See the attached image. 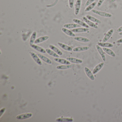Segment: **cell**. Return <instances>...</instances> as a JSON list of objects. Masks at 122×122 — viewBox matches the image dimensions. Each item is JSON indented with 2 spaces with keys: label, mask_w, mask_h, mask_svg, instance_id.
<instances>
[{
  "label": "cell",
  "mask_w": 122,
  "mask_h": 122,
  "mask_svg": "<svg viewBox=\"0 0 122 122\" xmlns=\"http://www.w3.org/2000/svg\"><path fill=\"white\" fill-rule=\"evenodd\" d=\"M91 12L94 14H96L99 16L104 17L110 18L112 16V15L110 13L102 11H98L95 10H91Z\"/></svg>",
  "instance_id": "1"
},
{
  "label": "cell",
  "mask_w": 122,
  "mask_h": 122,
  "mask_svg": "<svg viewBox=\"0 0 122 122\" xmlns=\"http://www.w3.org/2000/svg\"><path fill=\"white\" fill-rule=\"evenodd\" d=\"M30 54L31 56L33 59L40 66H42V63L40 60V58L35 53L33 52H30Z\"/></svg>",
  "instance_id": "2"
},
{
  "label": "cell",
  "mask_w": 122,
  "mask_h": 122,
  "mask_svg": "<svg viewBox=\"0 0 122 122\" xmlns=\"http://www.w3.org/2000/svg\"><path fill=\"white\" fill-rule=\"evenodd\" d=\"M82 19L83 20L85 21V22L90 27L93 28H95V29H97L98 28V27L97 25L95 23H93V22H92L91 20H88L86 17L83 16L82 17Z\"/></svg>",
  "instance_id": "3"
},
{
  "label": "cell",
  "mask_w": 122,
  "mask_h": 122,
  "mask_svg": "<svg viewBox=\"0 0 122 122\" xmlns=\"http://www.w3.org/2000/svg\"><path fill=\"white\" fill-rule=\"evenodd\" d=\"M33 114L31 113H27L19 115L16 117L17 119L18 120H23L30 118L32 116Z\"/></svg>",
  "instance_id": "4"
},
{
  "label": "cell",
  "mask_w": 122,
  "mask_h": 122,
  "mask_svg": "<svg viewBox=\"0 0 122 122\" xmlns=\"http://www.w3.org/2000/svg\"><path fill=\"white\" fill-rule=\"evenodd\" d=\"M81 5V0H77L75 5V15H77L80 12Z\"/></svg>",
  "instance_id": "5"
},
{
  "label": "cell",
  "mask_w": 122,
  "mask_h": 122,
  "mask_svg": "<svg viewBox=\"0 0 122 122\" xmlns=\"http://www.w3.org/2000/svg\"><path fill=\"white\" fill-rule=\"evenodd\" d=\"M66 60L71 63L75 64H81L83 62V61L82 60L72 57H67Z\"/></svg>",
  "instance_id": "6"
},
{
  "label": "cell",
  "mask_w": 122,
  "mask_h": 122,
  "mask_svg": "<svg viewBox=\"0 0 122 122\" xmlns=\"http://www.w3.org/2000/svg\"><path fill=\"white\" fill-rule=\"evenodd\" d=\"M84 70L87 76L92 81H94L95 80V78L93 76V74L88 68L87 67H85L84 68Z\"/></svg>",
  "instance_id": "7"
},
{
  "label": "cell",
  "mask_w": 122,
  "mask_h": 122,
  "mask_svg": "<svg viewBox=\"0 0 122 122\" xmlns=\"http://www.w3.org/2000/svg\"><path fill=\"white\" fill-rule=\"evenodd\" d=\"M113 32H114V30L113 29L110 30L106 34L102 41V42H106L112 36Z\"/></svg>",
  "instance_id": "8"
},
{
  "label": "cell",
  "mask_w": 122,
  "mask_h": 122,
  "mask_svg": "<svg viewBox=\"0 0 122 122\" xmlns=\"http://www.w3.org/2000/svg\"><path fill=\"white\" fill-rule=\"evenodd\" d=\"M90 49V47L88 46H80L76 47L73 49V51L74 52H81L86 51Z\"/></svg>",
  "instance_id": "9"
},
{
  "label": "cell",
  "mask_w": 122,
  "mask_h": 122,
  "mask_svg": "<svg viewBox=\"0 0 122 122\" xmlns=\"http://www.w3.org/2000/svg\"><path fill=\"white\" fill-rule=\"evenodd\" d=\"M71 31L73 33H80L86 32L89 30V29L86 28H77L71 30Z\"/></svg>",
  "instance_id": "10"
},
{
  "label": "cell",
  "mask_w": 122,
  "mask_h": 122,
  "mask_svg": "<svg viewBox=\"0 0 122 122\" xmlns=\"http://www.w3.org/2000/svg\"><path fill=\"white\" fill-rule=\"evenodd\" d=\"M96 48L98 52L99 53L100 56H101L103 61L104 62H105L106 61V58L105 53L103 51L101 47L100 46H99L98 45H96Z\"/></svg>",
  "instance_id": "11"
},
{
  "label": "cell",
  "mask_w": 122,
  "mask_h": 122,
  "mask_svg": "<svg viewBox=\"0 0 122 122\" xmlns=\"http://www.w3.org/2000/svg\"><path fill=\"white\" fill-rule=\"evenodd\" d=\"M80 27H81V25L76 23H67L63 25V27L64 28L68 29H75L77 28Z\"/></svg>",
  "instance_id": "12"
},
{
  "label": "cell",
  "mask_w": 122,
  "mask_h": 122,
  "mask_svg": "<svg viewBox=\"0 0 122 122\" xmlns=\"http://www.w3.org/2000/svg\"><path fill=\"white\" fill-rule=\"evenodd\" d=\"M75 66L74 64H70V65H59L56 67L58 70H65L70 69L73 67Z\"/></svg>",
  "instance_id": "13"
},
{
  "label": "cell",
  "mask_w": 122,
  "mask_h": 122,
  "mask_svg": "<svg viewBox=\"0 0 122 122\" xmlns=\"http://www.w3.org/2000/svg\"><path fill=\"white\" fill-rule=\"evenodd\" d=\"M30 47L32 48L33 49H35L37 51H38L42 53H46V50H45L44 48L37 45H35V44H33L32 45L30 46Z\"/></svg>",
  "instance_id": "14"
},
{
  "label": "cell",
  "mask_w": 122,
  "mask_h": 122,
  "mask_svg": "<svg viewBox=\"0 0 122 122\" xmlns=\"http://www.w3.org/2000/svg\"><path fill=\"white\" fill-rule=\"evenodd\" d=\"M54 60L57 62L61 63L63 65H70L71 62L66 59L60 58H54Z\"/></svg>",
  "instance_id": "15"
},
{
  "label": "cell",
  "mask_w": 122,
  "mask_h": 122,
  "mask_svg": "<svg viewBox=\"0 0 122 122\" xmlns=\"http://www.w3.org/2000/svg\"><path fill=\"white\" fill-rule=\"evenodd\" d=\"M57 44L62 49H63L66 51L71 52L73 51L72 48L71 47L67 45H65V44L60 42H58Z\"/></svg>",
  "instance_id": "16"
},
{
  "label": "cell",
  "mask_w": 122,
  "mask_h": 122,
  "mask_svg": "<svg viewBox=\"0 0 122 122\" xmlns=\"http://www.w3.org/2000/svg\"><path fill=\"white\" fill-rule=\"evenodd\" d=\"M49 38V37L48 36H42V37H40L36 40L34 43L35 44H36L43 42L48 40Z\"/></svg>",
  "instance_id": "17"
},
{
  "label": "cell",
  "mask_w": 122,
  "mask_h": 122,
  "mask_svg": "<svg viewBox=\"0 0 122 122\" xmlns=\"http://www.w3.org/2000/svg\"><path fill=\"white\" fill-rule=\"evenodd\" d=\"M104 63L103 62L101 63L100 64H98L96 66L93 70L92 73L93 75L97 73L102 68L104 65Z\"/></svg>",
  "instance_id": "18"
},
{
  "label": "cell",
  "mask_w": 122,
  "mask_h": 122,
  "mask_svg": "<svg viewBox=\"0 0 122 122\" xmlns=\"http://www.w3.org/2000/svg\"><path fill=\"white\" fill-rule=\"evenodd\" d=\"M61 30L64 33L70 37H75V34L71 30H68V29L63 27L62 28Z\"/></svg>",
  "instance_id": "19"
},
{
  "label": "cell",
  "mask_w": 122,
  "mask_h": 122,
  "mask_svg": "<svg viewBox=\"0 0 122 122\" xmlns=\"http://www.w3.org/2000/svg\"><path fill=\"white\" fill-rule=\"evenodd\" d=\"M72 20L74 23L81 25V26H82V27L86 28H89V26H88L87 24L85 23L84 22L81 21L80 20L77 19H73Z\"/></svg>",
  "instance_id": "20"
},
{
  "label": "cell",
  "mask_w": 122,
  "mask_h": 122,
  "mask_svg": "<svg viewBox=\"0 0 122 122\" xmlns=\"http://www.w3.org/2000/svg\"><path fill=\"white\" fill-rule=\"evenodd\" d=\"M74 40L78 42L83 43H87L90 42V40L86 37H74Z\"/></svg>",
  "instance_id": "21"
},
{
  "label": "cell",
  "mask_w": 122,
  "mask_h": 122,
  "mask_svg": "<svg viewBox=\"0 0 122 122\" xmlns=\"http://www.w3.org/2000/svg\"><path fill=\"white\" fill-rule=\"evenodd\" d=\"M37 55L43 61L49 64H51L52 63V62L49 58L46 57L45 56L41 55L40 54H38Z\"/></svg>",
  "instance_id": "22"
},
{
  "label": "cell",
  "mask_w": 122,
  "mask_h": 122,
  "mask_svg": "<svg viewBox=\"0 0 122 122\" xmlns=\"http://www.w3.org/2000/svg\"><path fill=\"white\" fill-rule=\"evenodd\" d=\"M49 47L51 49L54 51L58 55L60 56L62 55V52L58 48H57L56 47L52 45H50Z\"/></svg>",
  "instance_id": "23"
},
{
  "label": "cell",
  "mask_w": 122,
  "mask_h": 122,
  "mask_svg": "<svg viewBox=\"0 0 122 122\" xmlns=\"http://www.w3.org/2000/svg\"><path fill=\"white\" fill-rule=\"evenodd\" d=\"M97 45L100 47L105 48H112L113 47V45L110 43L97 42Z\"/></svg>",
  "instance_id": "24"
},
{
  "label": "cell",
  "mask_w": 122,
  "mask_h": 122,
  "mask_svg": "<svg viewBox=\"0 0 122 122\" xmlns=\"http://www.w3.org/2000/svg\"><path fill=\"white\" fill-rule=\"evenodd\" d=\"M86 17L89 20H91L92 22H93L96 23H98V24H101L102 23V22L98 19L91 16V15H86Z\"/></svg>",
  "instance_id": "25"
},
{
  "label": "cell",
  "mask_w": 122,
  "mask_h": 122,
  "mask_svg": "<svg viewBox=\"0 0 122 122\" xmlns=\"http://www.w3.org/2000/svg\"><path fill=\"white\" fill-rule=\"evenodd\" d=\"M46 53L49 54L50 55L55 58L59 57V55H58L54 51H53L51 49L47 48V49H46Z\"/></svg>",
  "instance_id": "26"
},
{
  "label": "cell",
  "mask_w": 122,
  "mask_h": 122,
  "mask_svg": "<svg viewBox=\"0 0 122 122\" xmlns=\"http://www.w3.org/2000/svg\"><path fill=\"white\" fill-rule=\"evenodd\" d=\"M37 32L36 31H34L33 32L31 37H30V42H29L30 46L32 45L35 43L36 39V36H37Z\"/></svg>",
  "instance_id": "27"
},
{
  "label": "cell",
  "mask_w": 122,
  "mask_h": 122,
  "mask_svg": "<svg viewBox=\"0 0 122 122\" xmlns=\"http://www.w3.org/2000/svg\"><path fill=\"white\" fill-rule=\"evenodd\" d=\"M56 121L59 122H71L73 121V120L70 118H59L56 119Z\"/></svg>",
  "instance_id": "28"
},
{
  "label": "cell",
  "mask_w": 122,
  "mask_h": 122,
  "mask_svg": "<svg viewBox=\"0 0 122 122\" xmlns=\"http://www.w3.org/2000/svg\"><path fill=\"white\" fill-rule=\"evenodd\" d=\"M103 50L105 51V52L107 54L113 57H115L116 55L115 53L110 49H109L107 48L103 47Z\"/></svg>",
  "instance_id": "29"
},
{
  "label": "cell",
  "mask_w": 122,
  "mask_h": 122,
  "mask_svg": "<svg viewBox=\"0 0 122 122\" xmlns=\"http://www.w3.org/2000/svg\"><path fill=\"white\" fill-rule=\"evenodd\" d=\"M96 4L97 3H96V2H94L93 3L91 4L90 5L86 7V8L85 9V12H88L90 11V10H92L93 9V8L95 7V6L96 5Z\"/></svg>",
  "instance_id": "30"
},
{
  "label": "cell",
  "mask_w": 122,
  "mask_h": 122,
  "mask_svg": "<svg viewBox=\"0 0 122 122\" xmlns=\"http://www.w3.org/2000/svg\"><path fill=\"white\" fill-rule=\"evenodd\" d=\"M74 0H68V4L71 9L73 8L74 5Z\"/></svg>",
  "instance_id": "31"
},
{
  "label": "cell",
  "mask_w": 122,
  "mask_h": 122,
  "mask_svg": "<svg viewBox=\"0 0 122 122\" xmlns=\"http://www.w3.org/2000/svg\"><path fill=\"white\" fill-rule=\"evenodd\" d=\"M95 0H87V1L86 2L85 4V7H87L91 4H92L94 2Z\"/></svg>",
  "instance_id": "32"
},
{
  "label": "cell",
  "mask_w": 122,
  "mask_h": 122,
  "mask_svg": "<svg viewBox=\"0 0 122 122\" xmlns=\"http://www.w3.org/2000/svg\"><path fill=\"white\" fill-rule=\"evenodd\" d=\"M105 0H99L98 2L97 3V7H100V6H101V5L104 2Z\"/></svg>",
  "instance_id": "33"
},
{
  "label": "cell",
  "mask_w": 122,
  "mask_h": 122,
  "mask_svg": "<svg viewBox=\"0 0 122 122\" xmlns=\"http://www.w3.org/2000/svg\"><path fill=\"white\" fill-rule=\"evenodd\" d=\"M5 110H6V108H2L0 110V117H2V115H3V113L5 112Z\"/></svg>",
  "instance_id": "34"
},
{
  "label": "cell",
  "mask_w": 122,
  "mask_h": 122,
  "mask_svg": "<svg viewBox=\"0 0 122 122\" xmlns=\"http://www.w3.org/2000/svg\"><path fill=\"white\" fill-rule=\"evenodd\" d=\"M58 0H55V2L53 4L47 5V7H53V6H55L57 4V3L58 2Z\"/></svg>",
  "instance_id": "35"
},
{
  "label": "cell",
  "mask_w": 122,
  "mask_h": 122,
  "mask_svg": "<svg viewBox=\"0 0 122 122\" xmlns=\"http://www.w3.org/2000/svg\"><path fill=\"white\" fill-rule=\"evenodd\" d=\"M117 32H122V26L118 28L117 30Z\"/></svg>",
  "instance_id": "36"
},
{
  "label": "cell",
  "mask_w": 122,
  "mask_h": 122,
  "mask_svg": "<svg viewBox=\"0 0 122 122\" xmlns=\"http://www.w3.org/2000/svg\"><path fill=\"white\" fill-rule=\"evenodd\" d=\"M116 42L118 43H122V38L118 40Z\"/></svg>",
  "instance_id": "37"
},
{
  "label": "cell",
  "mask_w": 122,
  "mask_h": 122,
  "mask_svg": "<svg viewBox=\"0 0 122 122\" xmlns=\"http://www.w3.org/2000/svg\"><path fill=\"white\" fill-rule=\"evenodd\" d=\"M116 0H111V3H113L114 2H115V1H116Z\"/></svg>",
  "instance_id": "38"
},
{
  "label": "cell",
  "mask_w": 122,
  "mask_h": 122,
  "mask_svg": "<svg viewBox=\"0 0 122 122\" xmlns=\"http://www.w3.org/2000/svg\"><path fill=\"white\" fill-rule=\"evenodd\" d=\"M119 35L121 36H122V32H120V33H119Z\"/></svg>",
  "instance_id": "39"
}]
</instances>
